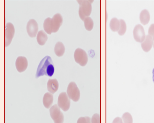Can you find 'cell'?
<instances>
[{"label": "cell", "instance_id": "obj_1", "mask_svg": "<svg viewBox=\"0 0 154 123\" xmlns=\"http://www.w3.org/2000/svg\"><path fill=\"white\" fill-rule=\"evenodd\" d=\"M54 64L51 57L47 56L40 62L36 71V78L46 75L51 77L54 74Z\"/></svg>", "mask_w": 154, "mask_h": 123}, {"label": "cell", "instance_id": "obj_2", "mask_svg": "<svg viewBox=\"0 0 154 123\" xmlns=\"http://www.w3.org/2000/svg\"><path fill=\"white\" fill-rule=\"evenodd\" d=\"M79 5V16L82 20L91 14L92 11L91 4L92 0H77Z\"/></svg>", "mask_w": 154, "mask_h": 123}, {"label": "cell", "instance_id": "obj_3", "mask_svg": "<svg viewBox=\"0 0 154 123\" xmlns=\"http://www.w3.org/2000/svg\"><path fill=\"white\" fill-rule=\"evenodd\" d=\"M67 93L70 99L75 102L78 101L80 97V92L76 84L71 82L69 84Z\"/></svg>", "mask_w": 154, "mask_h": 123}, {"label": "cell", "instance_id": "obj_4", "mask_svg": "<svg viewBox=\"0 0 154 123\" xmlns=\"http://www.w3.org/2000/svg\"><path fill=\"white\" fill-rule=\"evenodd\" d=\"M57 104L52 106L49 110L50 116L55 123H62L64 121L63 113Z\"/></svg>", "mask_w": 154, "mask_h": 123}, {"label": "cell", "instance_id": "obj_5", "mask_svg": "<svg viewBox=\"0 0 154 123\" xmlns=\"http://www.w3.org/2000/svg\"><path fill=\"white\" fill-rule=\"evenodd\" d=\"M75 61L82 66H85L88 61V57L85 51L80 48L76 49L74 53Z\"/></svg>", "mask_w": 154, "mask_h": 123}, {"label": "cell", "instance_id": "obj_6", "mask_svg": "<svg viewBox=\"0 0 154 123\" xmlns=\"http://www.w3.org/2000/svg\"><path fill=\"white\" fill-rule=\"evenodd\" d=\"M57 105L64 111H66L69 109L70 101L66 92H63L60 94L58 98Z\"/></svg>", "mask_w": 154, "mask_h": 123}, {"label": "cell", "instance_id": "obj_7", "mask_svg": "<svg viewBox=\"0 0 154 123\" xmlns=\"http://www.w3.org/2000/svg\"><path fill=\"white\" fill-rule=\"evenodd\" d=\"M15 32L14 27L11 23H7L5 30V46H8L11 43Z\"/></svg>", "mask_w": 154, "mask_h": 123}, {"label": "cell", "instance_id": "obj_8", "mask_svg": "<svg viewBox=\"0 0 154 123\" xmlns=\"http://www.w3.org/2000/svg\"><path fill=\"white\" fill-rule=\"evenodd\" d=\"M133 34L135 40L139 42L142 43L146 37L144 28L140 24L135 26L133 30Z\"/></svg>", "mask_w": 154, "mask_h": 123}, {"label": "cell", "instance_id": "obj_9", "mask_svg": "<svg viewBox=\"0 0 154 123\" xmlns=\"http://www.w3.org/2000/svg\"><path fill=\"white\" fill-rule=\"evenodd\" d=\"M63 21L62 17L59 13L55 14L51 20V28L52 33L56 32L59 30Z\"/></svg>", "mask_w": 154, "mask_h": 123}, {"label": "cell", "instance_id": "obj_10", "mask_svg": "<svg viewBox=\"0 0 154 123\" xmlns=\"http://www.w3.org/2000/svg\"><path fill=\"white\" fill-rule=\"evenodd\" d=\"M38 30V26L36 21L34 19H30L26 26V30L29 35L33 38L36 36Z\"/></svg>", "mask_w": 154, "mask_h": 123}, {"label": "cell", "instance_id": "obj_11", "mask_svg": "<svg viewBox=\"0 0 154 123\" xmlns=\"http://www.w3.org/2000/svg\"><path fill=\"white\" fill-rule=\"evenodd\" d=\"M15 66L17 70L20 72L25 71L28 66L27 59L24 57L19 56L17 59Z\"/></svg>", "mask_w": 154, "mask_h": 123}, {"label": "cell", "instance_id": "obj_12", "mask_svg": "<svg viewBox=\"0 0 154 123\" xmlns=\"http://www.w3.org/2000/svg\"><path fill=\"white\" fill-rule=\"evenodd\" d=\"M153 44V39L149 35L146 36L144 40L141 43L143 50L146 52L149 51L151 49Z\"/></svg>", "mask_w": 154, "mask_h": 123}, {"label": "cell", "instance_id": "obj_13", "mask_svg": "<svg viewBox=\"0 0 154 123\" xmlns=\"http://www.w3.org/2000/svg\"><path fill=\"white\" fill-rule=\"evenodd\" d=\"M58 87V82L56 79H49L47 84V88L49 92L54 94L57 91Z\"/></svg>", "mask_w": 154, "mask_h": 123}, {"label": "cell", "instance_id": "obj_14", "mask_svg": "<svg viewBox=\"0 0 154 123\" xmlns=\"http://www.w3.org/2000/svg\"><path fill=\"white\" fill-rule=\"evenodd\" d=\"M53 101V96L50 92L45 94L43 98V103L44 106L47 109L51 107Z\"/></svg>", "mask_w": 154, "mask_h": 123}, {"label": "cell", "instance_id": "obj_15", "mask_svg": "<svg viewBox=\"0 0 154 123\" xmlns=\"http://www.w3.org/2000/svg\"><path fill=\"white\" fill-rule=\"evenodd\" d=\"M150 19V14L147 10L145 9L141 11L140 15V19L141 23L143 25L147 24Z\"/></svg>", "mask_w": 154, "mask_h": 123}, {"label": "cell", "instance_id": "obj_16", "mask_svg": "<svg viewBox=\"0 0 154 123\" xmlns=\"http://www.w3.org/2000/svg\"><path fill=\"white\" fill-rule=\"evenodd\" d=\"M47 39V35L44 31L41 30L38 32L37 40L38 43L40 45H44L46 43Z\"/></svg>", "mask_w": 154, "mask_h": 123}, {"label": "cell", "instance_id": "obj_17", "mask_svg": "<svg viewBox=\"0 0 154 123\" xmlns=\"http://www.w3.org/2000/svg\"><path fill=\"white\" fill-rule=\"evenodd\" d=\"M65 51V47L62 42H59L56 43L54 48V51L57 56L59 57L62 56L63 55Z\"/></svg>", "mask_w": 154, "mask_h": 123}, {"label": "cell", "instance_id": "obj_18", "mask_svg": "<svg viewBox=\"0 0 154 123\" xmlns=\"http://www.w3.org/2000/svg\"><path fill=\"white\" fill-rule=\"evenodd\" d=\"M120 25V21L116 18H112L110 21V27L113 31H118Z\"/></svg>", "mask_w": 154, "mask_h": 123}, {"label": "cell", "instance_id": "obj_19", "mask_svg": "<svg viewBox=\"0 0 154 123\" xmlns=\"http://www.w3.org/2000/svg\"><path fill=\"white\" fill-rule=\"evenodd\" d=\"M85 26L88 31L91 30L93 28L94 23L92 19L89 17H86L84 20Z\"/></svg>", "mask_w": 154, "mask_h": 123}, {"label": "cell", "instance_id": "obj_20", "mask_svg": "<svg viewBox=\"0 0 154 123\" xmlns=\"http://www.w3.org/2000/svg\"><path fill=\"white\" fill-rule=\"evenodd\" d=\"M51 18L48 17L44 20L43 23V28L45 31L49 34L52 33L51 28Z\"/></svg>", "mask_w": 154, "mask_h": 123}, {"label": "cell", "instance_id": "obj_21", "mask_svg": "<svg viewBox=\"0 0 154 123\" xmlns=\"http://www.w3.org/2000/svg\"><path fill=\"white\" fill-rule=\"evenodd\" d=\"M120 25L119 29L118 31V34L120 35H123L126 30V25L124 20L122 19L119 20Z\"/></svg>", "mask_w": 154, "mask_h": 123}, {"label": "cell", "instance_id": "obj_22", "mask_svg": "<svg viewBox=\"0 0 154 123\" xmlns=\"http://www.w3.org/2000/svg\"><path fill=\"white\" fill-rule=\"evenodd\" d=\"M123 121L125 123L132 122V118L131 115L128 112L125 113L122 116Z\"/></svg>", "mask_w": 154, "mask_h": 123}, {"label": "cell", "instance_id": "obj_23", "mask_svg": "<svg viewBox=\"0 0 154 123\" xmlns=\"http://www.w3.org/2000/svg\"><path fill=\"white\" fill-rule=\"evenodd\" d=\"M91 122L92 123H100V115L97 113L94 114L92 117Z\"/></svg>", "mask_w": 154, "mask_h": 123}, {"label": "cell", "instance_id": "obj_24", "mask_svg": "<svg viewBox=\"0 0 154 123\" xmlns=\"http://www.w3.org/2000/svg\"><path fill=\"white\" fill-rule=\"evenodd\" d=\"M91 118L88 117H81L78 120L77 123H90Z\"/></svg>", "mask_w": 154, "mask_h": 123}, {"label": "cell", "instance_id": "obj_25", "mask_svg": "<svg viewBox=\"0 0 154 123\" xmlns=\"http://www.w3.org/2000/svg\"><path fill=\"white\" fill-rule=\"evenodd\" d=\"M148 34L152 37L154 41V23L152 24L149 27Z\"/></svg>", "mask_w": 154, "mask_h": 123}, {"label": "cell", "instance_id": "obj_26", "mask_svg": "<svg viewBox=\"0 0 154 123\" xmlns=\"http://www.w3.org/2000/svg\"><path fill=\"white\" fill-rule=\"evenodd\" d=\"M122 120L121 118L119 117H117L113 121V123H122Z\"/></svg>", "mask_w": 154, "mask_h": 123}, {"label": "cell", "instance_id": "obj_27", "mask_svg": "<svg viewBox=\"0 0 154 123\" xmlns=\"http://www.w3.org/2000/svg\"><path fill=\"white\" fill-rule=\"evenodd\" d=\"M152 80L153 81V82L154 83V68L153 69L152 71Z\"/></svg>", "mask_w": 154, "mask_h": 123}, {"label": "cell", "instance_id": "obj_28", "mask_svg": "<svg viewBox=\"0 0 154 123\" xmlns=\"http://www.w3.org/2000/svg\"><path fill=\"white\" fill-rule=\"evenodd\" d=\"M153 47L154 48V42H153Z\"/></svg>", "mask_w": 154, "mask_h": 123}]
</instances>
